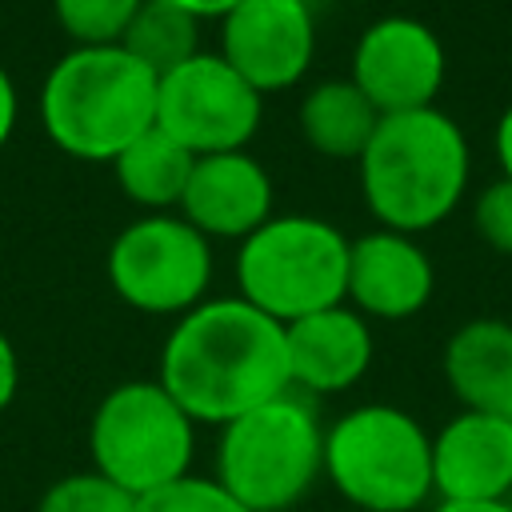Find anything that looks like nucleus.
<instances>
[{"instance_id": "nucleus-1", "label": "nucleus", "mask_w": 512, "mask_h": 512, "mask_svg": "<svg viewBox=\"0 0 512 512\" xmlns=\"http://www.w3.org/2000/svg\"><path fill=\"white\" fill-rule=\"evenodd\" d=\"M156 380L196 424L224 428L292 388L284 324L240 296L204 300L164 336Z\"/></svg>"}, {"instance_id": "nucleus-2", "label": "nucleus", "mask_w": 512, "mask_h": 512, "mask_svg": "<svg viewBox=\"0 0 512 512\" xmlns=\"http://www.w3.org/2000/svg\"><path fill=\"white\" fill-rule=\"evenodd\" d=\"M464 128L432 108L380 116L360 164V192L380 228L416 236L436 228L468 188Z\"/></svg>"}, {"instance_id": "nucleus-3", "label": "nucleus", "mask_w": 512, "mask_h": 512, "mask_svg": "<svg viewBox=\"0 0 512 512\" xmlns=\"http://www.w3.org/2000/svg\"><path fill=\"white\" fill-rule=\"evenodd\" d=\"M156 84L124 44L72 48L40 84L44 136L76 160H116L132 140L156 128Z\"/></svg>"}, {"instance_id": "nucleus-4", "label": "nucleus", "mask_w": 512, "mask_h": 512, "mask_svg": "<svg viewBox=\"0 0 512 512\" xmlns=\"http://www.w3.org/2000/svg\"><path fill=\"white\" fill-rule=\"evenodd\" d=\"M248 512H288L324 476V424L308 396L284 392L220 428L216 472Z\"/></svg>"}, {"instance_id": "nucleus-5", "label": "nucleus", "mask_w": 512, "mask_h": 512, "mask_svg": "<svg viewBox=\"0 0 512 512\" xmlns=\"http://www.w3.org/2000/svg\"><path fill=\"white\" fill-rule=\"evenodd\" d=\"M324 476L360 512H416L432 492V432L396 404H356L324 428Z\"/></svg>"}, {"instance_id": "nucleus-6", "label": "nucleus", "mask_w": 512, "mask_h": 512, "mask_svg": "<svg viewBox=\"0 0 512 512\" xmlns=\"http://www.w3.org/2000/svg\"><path fill=\"white\" fill-rule=\"evenodd\" d=\"M352 240L320 216H272L236 252V296L292 324L344 304Z\"/></svg>"}, {"instance_id": "nucleus-7", "label": "nucleus", "mask_w": 512, "mask_h": 512, "mask_svg": "<svg viewBox=\"0 0 512 512\" xmlns=\"http://www.w3.org/2000/svg\"><path fill=\"white\" fill-rule=\"evenodd\" d=\"M88 456L100 476L140 500L192 472L196 420L160 380H124L100 396L88 420Z\"/></svg>"}, {"instance_id": "nucleus-8", "label": "nucleus", "mask_w": 512, "mask_h": 512, "mask_svg": "<svg viewBox=\"0 0 512 512\" xmlns=\"http://www.w3.org/2000/svg\"><path fill=\"white\" fill-rule=\"evenodd\" d=\"M112 292L144 316H184L208 300L212 244L176 212H148L108 248Z\"/></svg>"}, {"instance_id": "nucleus-9", "label": "nucleus", "mask_w": 512, "mask_h": 512, "mask_svg": "<svg viewBox=\"0 0 512 512\" xmlns=\"http://www.w3.org/2000/svg\"><path fill=\"white\" fill-rule=\"evenodd\" d=\"M260 120L264 96L220 52H196L156 84V128L192 156L244 152Z\"/></svg>"}, {"instance_id": "nucleus-10", "label": "nucleus", "mask_w": 512, "mask_h": 512, "mask_svg": "<svg viewBox=\"0 0 512 512\" xmlns=\"http://www.w3.org/2000/svg\"><path fill=\"white\" fill-rule=\"evenodd\" d=\"M448 56L440 36L416 16L372 20L352 48V84L380 116L432 108L444 84Z\"/></svg>"}, {"instance_id": "nucleus-11", "label": "nucleus", "mask_w": 512, "mask_h": 512, "mask_svg": "<svg viewBox=\"0 0 512 512\" xmlns=\"http://www.w3.org/2000/svg\"><path fill=\"white\" fill-rule=\"evenodd\" d=\"M220 56L260 96L300 84L316 56L312 0H240L220 16Z\"/></svg>"}, {"instance_id": "nucleus-12", "label": "nucleus", "mask_w": 512, "mask_h": 512, "mask_svg": "<svg viewBox=\"0 0 512 512\" xmlns=\"http://www.w3.org/2000/svg\"><path fill=\"white\" fill-rule=\"evenodd\" d=\"M432 492L456 504H496L512 492V420L456 412L432 436Z\"/></svg>"}, {"instance_id": "nucleus-13", "label": "nucleus", "mask_w": 512, "mask_h": 512, "mask_svg": "<svg viewBox=\"0 0 512 512\" xmlns=\"http://www.w3.org/2000/svg\"><path fill=\"white\" fill-rule=\"evenodd\" d=\"M180 216L208 240H248L272 220V176L248 148L196 156L180 196Z\"/></svg>"}, {"instance_id": "nucleus-14", "label": "nucleus", "mask_w": 512, "mask_h": 512, "mask_svg": "<svg viewBox=\"0 0 512 512\" xmlns=\"http://www.w3.org/2000/svg\"><path fill=\"white\" fill-rule=\"evenodd\" d=\"M436 288V268L416 236L376 228L352 240L348 252V296L364 320H408L416 316Z\"/></svg>"}, {"instance_id": "nucleus-15", "label": "nucleus", "mask_w": 512, "mask_h": 512, "mask_svg": "<svg viewBox=\"0 0 512 512\" xmlns=\"http://www.w3.org/2000/svg\"><path fill=\"white\" fill-rule=\"evenodd\" d=\"M288 376L300 396H336L364 380L372 368V328L352 304H336L284 324Z\"/></svg>"}, {"instance_id": "nucleus-16", "label": "nucleus", "mask_w": 512, "mask_h": 512, "mask_svg": "<svg viewBox=\"0 0 512 512\" xmlns=\"http://www.w3.org/2000/svg\"><path fill=\"white\" fill-rule=\"evenodd\" d=\"M444 380L464 412L512 420V320H464L444 344Z\"/></svg>"}, {"instance_id": "nucleus-17", "label": "nucleus", "mask_w": 512, "mask_h": 512, "mask_svg": "<svg viewBox=\"0 0 512 512\" xmlns=\"http://www.w3.org/2000/svg\"><path fill=\"white\" fill-rule=\"evenodd\" d=\"M380 112L352 80H324L300 100V132L312 152L332 160H360Z\"/></svg>"}, {"instance_id": "nucleus-18", "label": "nucleus", "mask_w": 512, "mask_h": 512, "mask_svg": "<svg viewBox=\"0 0 512 512\" xmlns=\"http://www.w3.org/2000/svg\"><path fill=\"white\" fill-rule=\"evenodd\" d=\"M192 160L196 156L188 148H180L172 136H164L160 128H148L140 140H132L112 160V172H116L120 192L132 204H140L148 212H172V208H180Z\"/></svg>"}, {"instance_id": "nucleus-19", "label": "nucleus", "mask_w": 512, "mask_h": 512, "mask_svg": "<svg viewBox=\"0 0 512 512\" xmlns=\"http://www.w3.org/2000/svg\"><path fill=\"white\" fill-rule=\"evenodd\" d=\"M196 24H200L196 16H188L184 8H176L168 0H144L120 44L148 72L164 76V72H172L176 64H184L200 52L196 48Z\"/></svg>"}, {"instance_id": "nucleus-20", "label": "nucleus", "mask_w": 512, "mask_h": 512, "mask_svg": "<svg viewBox=\"0 0 512 512\" xmlns=\"http://www.w3.org/2000/svg\"><path fill=\"white\" fill-rule=\"evenodd\" d=\"M144 0H52L56 24L76 40V48L120 44Z\"/></svg>"}, {"instance_id": "nucleus-21", "label": "nucleus", "mask_w": 512, "mask_h": 512, "mask_svg": "<svg viewBox=\"0 0 512 512\" xmlns=\"http://www.w3.org/2000/svg\"><path fill=\"white\" fill-rule=\"evenodd\" d=\"M36 512H136V496L100 476L96 468H84L52 480Z\"/></svg>"}, {"instance_id": "nucleus-22", "label": "nucleus", "mask_w": 512, "mask_h": 512, "mask_svg": "<svg viewBox=\"0 0 512 512\" xmlns=\"http://www.w3.org/2000/svg\"><path fill=\"white\" fill-rule=\"evenodd\" d=\"M136 512H248L216 476H180L136 500Z\"/></svg>"}, {"instance_id": "nucleus-23", "label": "nucleus", "mask_w": 512, "mask_h": 512, "mask_svg": "<svg viewBox=\"0 0 512 512\" xmlns=\"http://www.w3.org/2000/svg\"><path fill=\"white\" fill-rule=\"evenodd\" d=\"M472 224H476V232H480L496 252L512 256V180H508V176L492 180V184L476 196Z\"/></svg>"}, {"instance_id": "nucleus-24", "label": "nucleus", "mask_w": 512, "mask_h": 512, "mask_svg": "<svg viewBox=\"0 0 512 512\" xmlns=\"http://www.w3.org/2000/svg\"><path fill=\"white\" fill-rule=\"evenodd\" d=\"M16 388H20V356L8 332L0 328V412H8V404L16 400Z\"/></svg>"}, {"instance_id": "nucleus-25", "label": "nucleus", "mask_w": 512, "mask_h": 512, "mask_svg": "<svg viewBox=\"0 0 512 512\" xmlns=\"http://www.w3.org/2000/svg\"><path fill=\"white\" fill-rule=\"evenodd\" d=\"M16 116H20V100H16V84L8 76V68L0 64V148L8 144L12 128H16Z\"/></svg>"}, {"instance_id": "nucleus-26", "label": "nucleus", "mask_w": 512, "mask_h": 512, "mask_svg": "<svg viewBox=\"0 0 512 512\" xmlns=\"http://www.w3.org/2000/svg\"><path fill=\"white\" fill-rule=\"evenodd\" d=\"M492 144H496V160H500V168H504V176L512 180V104L500 112V120H496V136H492Z\"/></svg>"}, {"instance_id": "nucleus-27", "label": "nucleus", "mask_w": 512, "mask_h": 512, "mask_svg": "<svg viewBox=\"0 0 512 512\" xmlns=\"http://www.w3.org/2000/svg\"><path fill=\"white\" fill-rule=\"evenodd\" d=\"M168 4H176V8H184L188 16H196V20H208V16H228L240 0H168Z\"/></svg>"}, {"instance_id": "nucleus-28", "label": "nucleus", "mask_w": 512, "mask_h": 512, "mask_svg": "<svg viewBox=\"0 0 512 512\" xmlns=\"http://www.w3.org/2000/svg\"><path fill=\"white\" fill-rule=\"evenodd\" d=\"M428 512H512L508 500H496V504H456V500H436Z\"/></svg>"}]
</instances>
